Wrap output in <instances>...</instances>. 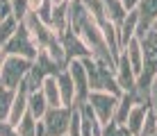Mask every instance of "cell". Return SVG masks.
<instances>
[{"label":"cell","mask_w":157,"mask_h":136,"mask_svg":"<svg viewBox=\"0 0 157 136\" xmlns=\"http://www.w3.org/2000/svg\"><path fill=\"white\" fill-rule=\"evenodd\" d=\"M84 61V68H86V75H89V89L91 91H109L114 95H121V89L116 86V79H114V73L107 70L105 66H100L96 59L86 57L82 59Z\"/></svg>","instance_id":"6da1fadb"},{"label":"cell","mask_w":157,"mask_h":136,"mask_svg":"<svg viewBox=\"0 0 157 136\" xmlns=\"http://www.w3.org/2000/svg\"><path fill=\"white\" fill-rule=\"evenodd\" d=\"M86 105L91 107L96 120H98L100 125H107L109 120H114L118 95L109 93V91H89V95H86Z\"/></svg>","instance_id":"7a4b0ae2"},{"label":"cell","mask_w":157,"mask_h":136,"mask_svg":"<svg viewBox=\"0 0 157 136\" xmlns=\"http://www.w3.org/2000/svg\"><path fill=\"white\" fill-rule=\"evenodd\" d=\"M30 68H32V61H30V59L9 54L7 61H5V66H2V70H0V82H2V86L16 91L21 84H23V79L28 77Z\"/></svg>","instance_id":"3957f363"},{"label":"cell","mask_w":157,"mask_h":136,"mask_svg":"<svg viewBox=\"0 0 157 136\" xmlns=\"http://www.w3.org/2000/svg\"><path fill=\"white\" fill-rule=\"evenodd\" d=\"M43 125H46L48 136H66L68 125H71V109L68 107H52L43 116Z\"/></svg>","instance_id":"277c9868"},{"label":"cell","mask_w":157,"mask_h":136,"mask_svg":"<svg viewBox=\"0 0 157 136\" xmlns=\"http://www.w3.org/2000/svg\"><path fill=\"white\" fill-rule=\"evenodd\" d=\"M66 70L73 79V86H75V107L86 102V95H89V75H86V68H84V61L82 59H68L66 61Z\"/></svg>","instance_id":"5b68a950"},{"label":"cell","mask_w":157,"mask_h":136,"mask_svg":"<svg viewBox=\"0 0 157 136\" xmlns=\"http://www.w3.org/2000/svg\"><path fill=\"white\" fill-rule=\"evenodd\" d=\"M5 50H7V54H16V57H25V59H30V61H34L36 54H39V46L30 39V34L23 30V25H21L18 32H16L12 39H9V43L5 46Z\"/></svg>","instance_id":"8992f818"},{"label":"cell","mask_w":157,"mask_h":136,"mask_svg":"<svg viewBox=\"0 0 157 136\" xmlns=\"http://www.w3.org/2000/svg\"><path fill=\"white\" fill-rule=\"evenodd\" d=\"M123 54H125L130 68H132L134 77H141L144 75V68H146V57H144V46H141V39H137V36H132L125 46H123Z\"/></svg>","instance_id":"52a82bcc"},{"label":"cell","mask_w":157,"mask_h":136,"mask_svg":"<svg viewBox=\"0 0 157 136\" xmlns=\"http://www.w3.org/2000/svg\"><path fill=\"white\" fill-rule=\"evenodd\" d=\"M114 79H116V86L121 89V93H132L134 91V84H137V77H134L132 68H130L125 54L123 50L118 52L116 57V68H114Z\"/></svg>","instance_id":"ba28073f"},{"label":"cell","mask_w":157,"mask_h":136,"mask_svg":"<svg viewBox=\"0 0 157 136\" xmlns=\"http://www.w3.org/2000/svg\"><path fill=\"white\" fill-rule=\"evenodd\" d=\"M150 111V105L148 102H134L130 107L128 116H125V123H123V129L128 132V136H139L141 134V127L146 123V113Z\"/></svg>","instance_id":"9c48e42d"},{"label":"cell","mask_w":157,"mask_h":136,"mask_svg":"<svg viewBox=\"0 0 157 136\" xmlns=\"http://www.w3.org/2000/svg\"><path fill=\"white\" fill-rule=\"evenodd\" d=\"M68 14H71V2L68 0H59L52 2V20H50V30L57 36L68 32Z\"/></svg>","instance_id":"30bf717a"},{"label":"cell","mask_w":157,"mask_h":136,"mask_svg":"<svg viewBox=\"0 0 157 136\" xmlns=\"http://www.w3.org/2000/svg\"><path fill=\"white\" fill-rule=\"evenodd\" d=\"M137 14H139V30H137V39H141L146 32L150 30L153 20L157 18V0H139Z\"/></svg>","instance_id":"8fae6325"},{"label":"cell","mask_w":157,"mask_h":136,"mask_svg":"<svg viewBox=\"0 0 157 136\" xmlns=\"http://www.w3.org/2000/svg\"><path fill=\"white\" fill-rule=\"evenodd\" d=\"M28 89H25L23 84L16 89L14 93V102H12V109H9V118H7V125L9 127H16V125L21 123V118L28 113Z\"/></svg>","instance_id":"7c38bea8"},{"label":"cell","mask_w":157,"mask_h":136,"mask_svg":"<svg viewBox=\"0 0 157 136\" xmlns=\"http://www.w3.org/2000/svg\"><path fill=\"white\" fill-rule=\"evenodd\" d=\"M59 39H62L66 59H86V57H91V52L86 50V46L73 34V32H66V34H62Z\"/></svg>","instance_id":"4fadbf2b"},{"label":"cell","mask_w":157,"mask_h":136,"mask_svg":"<svg viewBox=\"0 0 157 136\" xmlns=\"http://www.w3.org/2000/svg\"><path fill=\"white\" fill-rule=\"evenodd\" d=\"M57 84H59L62 107L73 109V107H75V86H73V79H71V75H68L66 68H62V70L57 73Z\"/></svg>","instance_id":"5bb4252c"},{"label":"cell","mask_w":157,"mask_h":136,"mask_svg":"<svg viewBox=\"0 0 157 136\" xmlns=\"http://www.w3.org/2000/svg\"><path fill=\"white\" fill-rule=\"evenodd\" d=\"M116 30H118V43H121V50H123V46H125L132 36H137V30H139V14H137V9H134V12H128L125 18L121 20V25H118Z\"/></svg>","instance_id":"9a60e30c"},{"label":"cell","mask_w":157,"mask_h":136,"mask_svg":"<svg viewBox=\"0 0 157 136\" xmlns=\"http://www.w3.org/2000/svg\"><path fill=\"white\" fill-rule=\"evenodd\" d=\"M39 91L43 93L46 97L48 107H62V97H59V84H57V75H46V77L41 79V86Z\"/></svg>","instance_id":"2e32d148"},{"label":"cell","mask_w":157,"mask_h":136,"mask_svg":"<svg viewBox=\"0 0 157 136\" xmlns=\"http://www.w3.org/2000/svg\"><path fill=\"white\" fill-rule=\"evenodd\" d=\"M48 109L50 107H48V102H46V97H43L41 91H32L28 95V111H30V116L34 118V120H43Z\"/></svg>","instance_id":"e0dca14e"},{"label":"cell","mask_w":157,"mask_h":136,"mask_svg":"<svg viewBox=\"0 0 157 136\" xmlns=\"http://www.w3.org/2000/svg\"><path fill=\"white\" fill-rule=\"evenodd\" d=\"M100 30H102V39H105L107 48L112 50V54H116V57H118V52H121V43H118V30H116V25L109 23V20H102Z\"/></svg>","instance_id":"ac0fdd59"},{"label":"cell","mask_w":157,"mask_h":136,"mask_svg":"<svg viewBox=\"0 0 157 136\" xmlns=\"http://www.w3.org/2000/svg\"><path fill=\"white\" fill-rule=\"evenodd\" d=\"M102 5H105V20H109V23H114L116 27L121 25V20L125 18V9H123L121 0H102Z\"/></svg>","instance_id":"d6986e66"},{"label":"cell","mask_w":157,"mask_h":136,"mask_svg":"<svg viewBox=\"0 0 157 136\" xmlns=\"http://www.w3.org/2000/svg\"><path fill=\"white\" fill-rule=\"evenodd\" d=\"M18 27L21 23L14 18V16H9V18H5V20H0V48H5L9 43V39L18 32Z\"/></svg>","instance_id":"ffe728a7"},{"label":"cell","mask_w":157,"mask_h":136,"mask_svg":"<svg viewBox=\"0 0 157 136\" xmlns=\"http://www.w3.org/2000/svg\"><path fill=\"white\" fill-rule=\"evenodd\" d=\"M14 93L16 91L7 89V86H0V123H7L9 109H12V102H14Z\"/></svg>","instance_id":"44dd1931"},{"label":"cell","mask_w":157,"mask_h":136,"mask_svg":"<svg viewBox=\"0 0 157 136\" xmlns=\"http://www.w3.org/2000/svg\"><path fill=\"white\" fill-rule=\"evenodd\" d=\"M14 132L18 136H36V120L30 116V111L21 118V123L14 127Z\"/></svg>","instance_id":"7402d4cb"},{"label":"cell","mask_w":157,"mask_h":136,"mask_svg":"<svg viewBox=\"0 0 157 136\" xmlns=\"http://www.w3.org/2000/svg\"><path fill=\"white\" fill-rule=\"evenodd\" d=\"M9 7H12V16L16 20H23L25 18V14L30 12V7H28V0H9Z\"/></svg>","instance_id":"603a6c76"},{"label":"cell","mask_w":157,"mask_h":136,"mask_svg":"<svg viewBox=\"0 0 157 136\" xmlns=\"http://www.w3.org/2000/svg\"><path fill=\"white\" fill-rule=\"evenodd\" d=\"M100 136H128V132H125V129H123L118 123L109 120L107 125H102V129H100Z\"/></svg>","instance_id":"cb8c5ba5"},{"label":"cell","mask_w":157,"mask_h":136,"mask_svg":"<svg viewBox=\"0 0 157 136\" xmlns=\"http://www.w3.org/2000/svg\"><path fill=\"white\" fill-rule=\"evenodd\" d=\"M36 16L41 18L43 25L50 27V20H52V0H46V2H43L39 9H36Z\"/></svg>","instance_id":"d4e9b609"},{"label":"cell","mask_w":157,"mask_h":136,"mask_svg":"<svg viewBox=\"0 0 157 136\" xmlns=\"http://www.w3.org/2000/svg\"><path fill=\"white\" fill-rule=\"evenodd\" d=\"M148 105L153 111H157V73L150 77V84H148Z\"/></svg>","instance_id":"484cf974"},{"label":"cell","mask_w":157,"mask_h":136,"mask_svg":"<svg viewBox=\"0 0 157 136\" xmlns=\"http://www.w3.org/2000/svg\"><path fill=\"white\" fill-rule=\"evenodd\" d=\"M121 5H123L125 12H134V9L139 7V0H121Z\"/></svg>","instance_id":"4316f807"},{"label":"cell","mask_w":157,"mask_h":136,"mask_svg":"<svg viewBox=\"0 0 157 136\" xmlns=\"http://www.w3.org/2000/svg\"><path fill=\"white\" fill-rule=\"evenodd\" d=\"M43 2H46V0H28V7H30V12H36V9H39Z\"/></svg>","instance_id":"83f0119b"},{"label":"cell","mask_w":157,"mask_h":136,"mask_svg":"<svg viewBox=\"0 0 157 136\" xmlns=\"http://www.w3.org/2000/svg\"><path fill=\"white\" fill-rule=\"evenodd\" d=\"M7 50H5V48H0V70H2V66H5V61H7Z\"/></svg>","instance_id":"f1b7e54d"},{"label":"cell","mask_w":157,"mask_h":136,"mask_svg":"<svg viewBox=\"0 0 157 136\" xmlns=\"http://www.w3.org/2000/svg\"><path fill=\"white\" fill-rule=\"evenodd\" d=\"M150 30H153V32H157V18L153 20V25H150Z\"/></svg>","instance_id":"f546056e"},{"label":"cell","mask_w":157,"mask_h":136,"mask_svg":"<svg viewBox=\"0 0 157 136\" xmlns=\"http://www.w3.org/2000/svg\"><path fill=\"white\" fill-rule=\"evenodd\" d=\"M155 120H157V111H155Z\"/></svg>","instance_id":"4dcf8cb0"},{"label":"cell","mask_w":157,"mask_h":136,"mask_svg":"<svg viewBox=\"0 0 157 136\" xmlns=\"http://www.w3.org/2000/svg\"><path fill=\"white\" fill-rule=\"evenodd\" d=\"M0 86H2V82H0Z\"/></svg>","instance_id":"1f68e13d"},{"label":"cell","mask_w":157,"mask_h":136,"mask_svg":"<svg viewBox=\"0 0 157 136\" xmlns=\"http://www.w3.org/2000/svg\"><path fill=\"white\" fill-rule=\"evenodd\" d=\"M68 2H73V0H68Z\"/></svg>","instance_id":"d6a6232c"},{"label":"cell","mask_w":157,"mask_h":136,"mask_svg":"<svg viewBox=\"0 0 157 136\" xmlns=\"http://www.w3.org/2000/svg\"><path fill=\"white\" fill-rule=\"evenodd\" d=\"M0 2H2V0H0Z\"/></svg>","instance_id":"836d02e7"},{"label":"cell","mask_w":157,"mask_h":136,"mask_svg":"<svg viewBox=\"0 0 157 136\" xmlns=\"http://www.w3.org/2000/svg\"><path fill=\"white\" fill-rule=\"evenodd\" d=\"M155 136H157V134H155Z\"/></svg>","instance_id":"e575fe53"}]
</instances>
